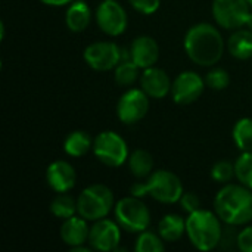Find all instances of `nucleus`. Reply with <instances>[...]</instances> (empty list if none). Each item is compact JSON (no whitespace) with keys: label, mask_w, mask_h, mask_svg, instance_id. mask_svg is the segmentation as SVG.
<instances>
[{"label":"nucleus","mask_w":252,"mask_h":252,"mask_svg":"<svg viewBox=\"0 0 252 252\" xmlns=\"http://www.w3.org/2000/svg\"><path fill=\"white\" fill-rule=\"evenodd\" d=\"M216 211L198 210L186 219V235L190 244L199 251H211L221 242L223 226Z\"/></svg>","instance_id":"nucleus-3"},{"label":"nucleus","mask_w":252,"mask_h":252,"mask_svg":"<svg viewBox=\"0 0 252 252\" xmlns=\"http://www.w3.org/2000/svg\"><path fill=\"white\" fill-rule=\"evenodd\" d=\"M128 1L137 12H140L143 15L155 13L161 4V0H128Z\"/></svg>","instance_id":"nucleus-31"},{"label":"nucleus","mask_w":252,"mask_h":252,"mask_svg":"<svg viewBox=\"0 0 252 252\" xmlns=\"http://www.w3.org/2000/svg\"><path fill=\"white\" fill-rule=\"evenodd\" d=\"M229 83H230V77L227 71L221 68H214L205 77V84L213 90H224L229 86Z\"/></svg>","instance_id":"nucleus-29"},{"label":"nucleus","mask_w":252,"mask_h":252,"mask_svg":"<svg viewBox=\"0 0 252 252\" xmlns=\"http://www.w3.org/2000/svg\"><path fill=\"white\" fill-rule=\"evenodd\" d=\"M227 49L230 55L236 59L245 61L252 58V31L238 28L235 32L230 35L227 41Z\"/></svg>","instance_id":"nucleus-19"},{"label":"nucleus","mask_w":252,"mask_h":252,"mask_svg":"<svg viewBox=\"0 0 252 252\" xmlns=\"http://www.w3.org/2000/svg\"><path fill=\"white\" fill-rule=\"evenodd\" d=\"M90 149H93V139L90 137L89 133L81 131V130L69 133L63 142L65 154L74 158H80L86 155Z\"/></svg>","instance_id":"nucleus-21"},{"label":"nucleus","mask_w":252,"mask_h":252,"mask_svg":"<svg viewBox=\"0 0 252 252\" xmlns=\"http://www.w3.org/2000/svg\"><path fill=\"white\" fill-rule=\"evenodd\" d=\"M128 167L134 177L145 179L154 173V157L145 149H136L128 157Z\"/></svg>","instance_id":"nucleus-22"},{"label":"nucleus","mask_w":252,"mask_h":252,"mask_svg":"<svg viewBox=\"0 0 252 252\" xmlns=\"http://www.w3.org/2000/svg\"><path fill=\"white\" fill-rule=\"evenodd\" d=\"M41 3L47 4V6H63V4H71L74 0H40Z\"/></svg>","instance_id":"nucleus-33"},{"label":"nucleus","mask_w":252,"mask_h":252,"mask_svg":"<svg viewBox=\"0 0 252 252\" xmlns=\"http://www.w3.org/2000/svg\"><path fill=\"white\" fill-rule=\"evenodd\" d=\"M134 250L137 252H161L165 250V245H164V239L159 235L145 230L139 233Z\"/></svg>","instance_id":"nucleus-26"},{"label":"nucleus","mask_w":252,"mask_h":252,"mask_svg":"<svg viewBox=\"0 0 252 252\" xmlns=\"http://www.w3.org/2000/svg\"><path fill=\"white\" fill-rule=\"evenodd\" d=\"M238 248L242 252H252V226L238 233Z\"/></svg>","instance_id":"nucleus-32"},{"label":"nucleus","mask_w":252,"mask_h":252,"mask_svg":"<svg viewBox=\"0 0 252 252\" xmlns=\"http://www.w3.org/2000/svg\"><path fill=\"white\" fill-rule=\"evenodd\" d=\"M46 180L52 190L56 193L69 192L77 182V174L74 167L62 159L53 161L46 170Z\"/></svg>","instance_id":"nucleus-14"},{"label":"nucleus","mask_w":252,"mask_h":252,"mask_svg":"<svg viewBox=\"0 0 252 252\" xmlns=\"http://www.w3.org/2000/svg\"><path fill=\"white\" fill-rule=\"evenodd\" d=\"M233 140L242 152H252V118H241L235 124Z\"/></svg>","instance_id":"nucleus-24"},{"label":"nucleus","mask_w":252,"mask_h":252,"mask_svg":"<svg viewBox=\"0 0 252 252\" xmlns=\"http://www.w3.org/2000/svg\"><path fill=\"white\" fill-rule=\"evenodd\" d=\"M139 71H140V66L134 63L131 59H123L115 66V72H114L115 83L120 86H131L137 80Z\"/></svg>","instance_id":"nucleus-25"},{"label":"nucleus","mask_w":252,"mask_h":252,"mask_svg":"<svg viewBox=\"0 0 252 252\" xmlns=\"http://www.w3.org/2000/svg\"><path fill=\"white\" fill-rule=\"evenodd\" d=\"M173 83L170 81L168 74L161 69L154 66H149L143 69V74L140 77V87L142 90L152 99H162L171 92Z\"/></svg>","instance_id":"nucleus-15"},{"label":"nucleus","mask_w":252,"mask_h":252,"mask_svg":"<svg viewBox=\"0 0 252 252\" xmlns=\"http://www.w3.org/2000/svg\"><path fill=\"white\" fill-rule=\"evenodd\" d=\"M72 252H90L93 248L89 245V247H84V245H78V247H72V248H69Z\"/></svg>","instance_id":"nucleus-34"},{"label":"nucleus","mask_w":252,"mask_h":252,"mask_svg":"<svg viewBox=\"0 0 252 252\" xmlns=\"http://www.w3.org/2000/svg\"><path fill=\"white\" fill-rule=\"evenodd\" d=\"M96 22L105 34L117 37L126 31L128 18L126 9L117 0H103L96 9Z\"/></svg>","instance_id":"nucleus-9"},{"label":"nucleus","mask_w":252,"mask_h":252,"mask_svg":"<svg viewBox=\"0 0 252 252\" xmlns=\"http://www.w3.org/2000/svg\"><path fill=\"white\" fill-rule=\"evenodd\" d=\"M84 61L94 71H109L123 61V50L112 41H96L86 47Z\"/></svg>","instance_id":"nucleus-10"},{"label":"nucleus","mask_w":252,"mask_h":252,"mask_svg":"<svg viewBox=\"0 0 252 252\" xmlns=\"http://www.w3.org/2000/svg\"><path fill=\"white\" fill-rule=\"evenodd\" d=\"M185 50L192 62L201 66L216 65L224 52V40L220 31L207 22L189 28L185 35Z\"/></svg>","instance_id":"nucleus-1"},{"label":"nucleus","mask_w":252,"mask_h":252,"mask_svg":"<svg viewBox=\"0 0 252 252\" xmlns=\"http://www.w3.org/2000/svg\"><path fill=\"white\" fill-rule=\"evenodd\" d=\"M211 177L217 182V183H229L233 177H236L235 173V164L229 162V161H219L213 165L211 168Z\"/></svg>","instance_id":"nucleus-28"},{"label":"nucleus","mask_w":252,"mask_h":252,"mask_svg":"<svg viewBox=\"0 0 252 252\" xmlns=\"http://www.w3.org/2000/svg\"><path fill=\"white\" fill-rule=\"evenodd\" d=\"M159 58L158 43L149 35H139L133 40L130 46V59L140 66V69H146L154 66Z\"/></svg>","instance_id":"nucleus-16"},{"label":"nucleus","mask_w":252,"mask_h":252,"mask_svg":"<svg viewBox=\"0 0 252 252\" xmlns=\"http://www.w3.org/2000/svg\"><path fill=\"white\" fill-rule=\"evenodd\" d=\"M251 13L248 0H214L213 15L216 22L226 30H238L247 25Z\"/></svg>","instance_id":"nucleus-8"},{"label":"nucleus","mask_w":252,"mask_h":252,"mask_svg":"<svg viewBox=\"0 0 252 252\" xmlns=\"http://www.w3.org/2000/svg\"><path fill=\"white\" fill-rule=\"evenodd\" d=\"M66 27L72 32H83L92 22V9L86 1H72L65 13Z\"/></svg>","instance_id":"nucleus-18"},{"label":"nucleus","mask_w":252,"mask_h":252,"mask_svg":"<svg viewBox=\"0 0 252 252\" xmlns=\"http://www.w3.org/2000/svg\"><path fill=\"white\" fill-rule=\"evenodd\" d=\"M247 25H248V28L252 31V10L251 13H250V18H248V22H247Z\"/></svg>","instance_id":"nucleus-35"},{"label":"nucleus","mask_w":252,"mask_h":252,"mask_svg":"<svg viewBox=\"0 0 252 252\" xmlns=\"http://www.w3.org/2000/svg\"><path fill=\"white\" fill-rule=\"evenodd\" d=\"M214 211L227 226L252 221V190L242 183H226L214 199Z\"/></svg>","instance_id":"nucleus-2"},{"label":"nucleus","mask_w":252,"mask_h":252,"mask_svg":"<svg viewBox=\"0 0 252 252\" xmlns=\"http://www.w3.org/2000/svg\"><path fill=\"white\" fill-rule=\"evenodd\" d=\"M205 89V80L195 71H183L176 77L171 86L173 100L179 105L196 102Z\"/></svg>","instance_id":"nucleus-12"},{"label":"nucleus","mask_w":252,"mask_h":252,"mask_svg":"<svg viewBox=\"0 0 252 252\" xmlns=\"http://www.w3.org/2000/svg\"><path fill=\"white\" fill-rule=\"evenodd\" d=\"M180 204H182V208H183L188 214L201 210V199H199V196H198L196 193H193V192H186V193H183L182 198H180Z\"/></svg>","instance_id":"nucleus-30"},{"label":"nucleus","mask_w":252,"mask_h":252,"mask_svg":"<svg viewBox=\"0 0 252 252\" xmlns=\"http://www.w3.org/2000/svg\"><path fill=\"white\" fill-rule=\"evenodd\" d=\"M50 213L56 219L66 220V219L78 214V211H77V199H74L66 192L58 193L55 196V199L52 201V204H50Z\"/></svg>","instance_id":"nucleus-23"},{"label":"nucleus","mask_w":252,"mask_h":252,"mask_svg":"<svg viewBox=\"0 0 252 252\" xmlns=\"http://www.w3.org/2000/svg\"><path fill=\"white\" fill-rule=\"evenodd\" d=\"M115 207V198L112 190L100 183L87 186L77 198L78 216L87 221H97L105 219Z\"/></svg>","instance_id":"nucleus-5"},{"label":"nucleus","mask_w":252,"mask_h":252,"mask_svg":"<svg viewBox=\"0 0 252 252\" xmlns=\"http://www.w3.org/2000/svg\"><path fill=\"white\" fill-rule=\"evenodd\" d=\"M149 111V96L142 89L127 90L118 100L117 115L124 124H136Z\"/></svg>","instance_id":"nucleus-11"},{"label":"nucleus","mask_w":252,"mask_h":252,"mask_svg":"<svg viewBox=\"0 0 252 252\" xmlns=\"http://www.w3.org/2000/svg\"><path fill=\"white\" fill-rule=\"evenodd\" d=\"M248 3H250V6H251V9H252V0H248Z\"/></svg>","instance_id":"nucleus-36"},{"label":"nucleus","mask_w":252,"mask_h":252,"mask_svg":"<svg viewBox=\"0 0 252 252\" xmlns=\"http://www.w3.org/2000/svg\"><path fill=\"white\" fill-rule=\"evenodd\" d=\"M158 233L164 242H177L186 233V220L177 214H167L158 223Z\"/></svg>","instance_id":"nucleus-20"},{"label":"nucleus","mask_w":252,"mask_h":252,"mask_svg":"<svg viewBox=\"0 0 252 252\" xmlns=\"http://www.w3.org/2000/svg\"><path fill=\"white\" fill-rule=\"evenodd\" d=\"M130 190L134 196L143 198L149 195L161 204H176L185 193L179 176L168 170L154 171L145 183H134Z\"/></svg>","instance_id":"nucleus-4"},{"label":"nucleus","mask_w":252,"mask_h":252,"mask_svg":"<svg viewBox=\"0 0 252 252\" xmlns=\"http://www.w3.org/2000/svg\"><path fill=\"white\" fill-rule=\"evenodd\" d=\"M235 173L239 183L252 190V152H242L235 162Z\"/></svg>","instance_id":"nucleus-27"},{"label":"nucleus","mask_w":252,"mask_h":252,"mask_svg":"<svg viewBox=\"0 0 252 252\" xmlns=\"http://www.w3.org/2000/svg\"><path fill=\"white\" fill-rule=\"evenodd\" d=\"M120 224L109 219H100L94 221L90 227L89 233V245L94 251L109 252L115 251L121 241V230Z\"/></svg>","instance_id":"nucleus-13"},{"label":"nucleus","mask_w":252,"mask_h":252,"mask_svg":"<svg viewBox=\"0 0 252 252\" xmlns=\"http://www.w3.org/2000/svg\"><path fill=\"white\" fill-rule=\"evenodd\" d=\"M115 220L121 229L130 233H142L151 226V211L139 196L121 198L114 207Z\"/></svg>","instance_id":"nucleus-6"},{"label":"nucleus","mask_w":252,"mask_h":252,"mask_svg":"<svg viewBox=\"0 0 252 252\" xmlns=\"http://www.w3.org/2000/svg\"><path fill=\"white\" fill-rule=\"evenodd\" d=\"M96 158L108 167H121L128 161V148L126 140L115 131H102L93 140Z\"/></svg>","instance_id":"nucleus-7"},{"label":"nucleus","mask_w":252,"mask_h":252,"mask_svg":"<svg viewBox=\"0 0 252 252\" xmlns=\"http://www.w3.org/2000/svg\"><path fill=\"white\" fill-rule=\"evenodd\" d=\"M89 233H90V227L87 226V220L83 219L81 216L78 217L72 216L63 220L61 226V239L69 248L84 245L86 242H89Z\"/></svg>","instance_id":"nucleus-17"}]
</instances>
